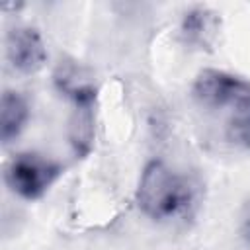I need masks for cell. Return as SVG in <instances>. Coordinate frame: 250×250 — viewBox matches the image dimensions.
Masks as SVG:
<instances>
[{
  "label": "cell",
  "instance_id": "cell-2",
  "mask_svg": "<svg viewBox=\"0 0 250 250\" xmlns=\"http://www.w3.org/2000/svg\"><path fill=\"white\" fill-rule=\"evenodd\" d=\"M62 168L39 152H20L6 166V184L21 199H39L57 182Z\"/></svg>",
  "mask_w": 250,
  "mask_h": 250
},
{
  "label": "cell",
  "instance_id": "cell-8",
  "mask_svg": "<svg viewBox=\"0 0 250 250\" xmlns=\"http://www.w3.org/2000/svg\"><path fill=\"white\" fill-rule=\"evenodd\" d=\"M217 33V18L205 8L189 10L182 21V35L195 45H209Z\"/></svg>",
  "mask_w": 250,
  "mask_h": 250
},
{
  "label": "cell",
  "instance_id": "cell-1",
  "mask_svg": "<svg viewBox=\"0 0 250 250\" xmlns=\"http://www.w3.org/2000/svg\"><path fill=\"white\" fill-rule=\"evenodd\" d=\"M189 203V188L166 162L150 160L139 178L137 205L152 221H166L180 215Z\"/></svg>",
  "mask_w": 250,
  "mask_h": 250
},
{
  "label": "cell",
  "instance_id": "cell-3",
  "mask_svg": "<svg viewBox=\"0 0 250 250\" xmlns=\"http://www.w3.org/2000/svg\"><path fill=\"white\" fill-rule=\"evenodd\" d=\"M193 98L207 109H236L250 107V82L215 68H205L193 82Z\"/></svg>",
  "mask_w": 250,
  "mask_h": 250
},
{
  "label": "cell",
  "instance_id": "cell-6",
  "mask_svg": "<svg viewBox=\"0 0 250 250\" xmlns=\"http://www.w3.org/2000/svg\"><path fill=\"white\" fill-rule=\"evenodd\" d=\"M29 119L27 100L16 90H4L0 100V137L2 143H12L25 127Z\"/></svg>",
  "mask_w": 250,
  "mask_h": 250
},
{
  "label": "cell",
  "instance_id": "cell-7",
  "mask_svg": "<svg viewBox=\"0 0 250 250\" xmlns=\"http://www.w3.org/2000/svg\"><path fill=\"white\" fill-rule=\"evenodd\" d=\"M92 107L94 104L74 105V111L68 123V137L76 154H86L92 148V141H94V109Z\"/></svg>",
  "mask_w": 250,
  "mask_h": 250
},
{
  "label": "cell",
  "instance_id": "cell-10",
  "mask_svg": "<svg viewBox=\"0 0 250 250\" xmlns=\"http://www.w3.org/2000/svg\"><path fill=\"white\" fill-rule=\"evenodd\" d=\"M238 230H240V236L250 244V201H248V203L242 207V211H240Z\"/></svg>",
  "mask_w": 250,
  "mask_h": 250
},
{
  "label": "cell",
  "instance_id": "cell-4",
  "mask_svg": "<svg viewBox=\"0 0 250 250\" xmlns=\"http://www.w3.org/2000/svg\"><path fill=\"white\" fill-rule=\"evenodd\" d=\"M6 59L14 70L33 74L47 62V47L41 33L29 25H16L6 33Z\"/></svg>",
  "mask_w": 250,
  "mask_h": 250
},
{
  "label": "cell",
  "instance_id": "cell-9",
  "mask_svg": "<svg viewBox=\"0 0 250 250\" xmlns=\"http://www.w3.org/2000/svg\"><path fill=\"white\" fill-rule=\"evenodd\" d=\"M227 139L236 146L250 148V107L230 113L227 123Z\"/></svg>",
  "mask_w": 250,
  "mask_h": 250
},
{
  "label": "cell",
  "instance_id": "cell-5",
  "mask_svg": "<svg viewBox=\"0 0 250 250\" xmlns=\"http://www.w3.org/2000/svg\"><path fill=\"white\" fill-rule=\"evenodd\" d=\"M57 90L72 100L74 105L94 104L96 102V86L92 74L74 61H61L53 74Z\"/></svg>",
  "mask_w": 250,
  "mask_h": 250
}]
</instances>
